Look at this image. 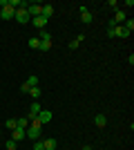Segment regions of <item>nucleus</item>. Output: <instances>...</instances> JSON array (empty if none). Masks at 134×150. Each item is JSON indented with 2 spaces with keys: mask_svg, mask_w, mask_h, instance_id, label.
<instances>
[{
  "mask_svg": "<svg viewBox=\"0 0 134 150\" xmlns=\"http://www.w3.org/2000/svg\"><path fill=\"white\" fill-rule=\"evenodd\" d=\"M0 7H2V9H0V18L2 20H11L13 13H16V9L9 7V0H0Z\"/></svg>",
  "mask_w": 134,
  "mask_h": 150,
  "instance_id": "obj_1",
  "label": "nucleus"
},
{
  "mask_svg": "<svg viewBox=\"0 0 134 150\" xmlns=\"http://www.w3.org/2000/svg\"><path fill=\"white\" fill-rule=\"evenodd\" d=\"M13 18L18 20L20 25H27V23H32V18H29V13H27V9H16V13H13Z\"/></svg>",
  "mask_w": 134,
  "mask_h": 150,
  "instance_id": "obj_2",
  "label": "nucleus"
},
{
  "mask_svg": "<svg viewBox=\"0 0 134 150\" xmlns=\"http://www.w3.org/2000/svg\"><path fill=\"white\" fill-rule=\"evenodd\" d=\"M27 13H29V18L40 16V13H43V5H40V2H32V5L27 7Z\"/></svg>",
  "mask_w": 134,
  "mask_h": 150,
  "instance_id": "obj_3",
  "label": "nucleus"
},
{
  "mask_svg": "<svg viewBox=\"0 0 134 150\" xmlns=\"http://www.w3.org/2000/svg\"><path fill=\"white\" fill-rule=\"evenodd\" d=\"M25 134H27L29 139H34V141H38V139H40V128H38V125H32V123H29V128L25 130Z\"/></svg>",
  "mask_w": 134,
  "mask_h": 150,
  "instance_id": "obj_4",
  "label": "nucleus"
},
{
  "mask_svg": "<svg viewBox=\"0 0 134 150\" xmlns=\"http://www.w3.org/2000/svg\"><path fill=\"white\" fill-rule=\"evenodd\" d=\"M38 112H40V103L38 101H34L32 105H29V114H27V119H29V123H32L36 117H38Z\"/></svg>",
  "mask_w": 134,
  "mask_h": 150,
  "instance_id": "obj_5",
  "label": "nucleus"
},
{
  "mask_svg": "<svg viewBox=\"0 0 134 150\" xmlns=\"http://www.w3.org/2000/svg\"><path fill=\"white\" fill-rule=\"evenodd\" d=\"M36 121H38L40 125L49 123V121H51V112H49V110H40V112H38V117H36Z\"/></svg>",
  "mask_w": 134,
  "mask_h": 150,
  "instance_id": "obj_6",
  "label": "nucleus"
},
{
  "mask_svg": "<svg viewBox=\"0 0 134 150\" xmlns=\"http://www.w3.org/2000/svg\"><path fill=\"white\" fill-rule=\"evenodd\" d=\"M125 20H128L125 11H123V9H116V11H114V23H116V25H123Z\"/></svg>",
  "mask_w": 134,
  "mask_h": 150,
  "instance_id": "obj_7",
  "label": "nucleus"
},
{
  "mask_svg": "<svg viewBox=\"0 0 134 150\" xmlns=\"http://www.w3.org/2000/svg\"><path fill=\"white\" fill-rule=\"evenodd\" d=\"M25 137H27V134H25V130H22V128H16V130H11V139L16 141V144H18V141H22Z\"/></svg>",
  "mask_w": 134,
  "mask_h": 150,
  "instance_id": "obj_8",
  "label": "nucleus"
},
{
  "mask_svg": "<svg viewBox=\"0 0 134 150\" xmlns=\"http://www.w3.org/2000/svg\"><path fill=\"white\" fill-rule=\"evenodd\" d=\"M32 25L36 27V29H45V25H47V18H43V16H36V18H32Z\"/></svg>",
  "mask_w": 134,
  "mask_h": 150,
  "instance_id": "obj_9",
  "label": "nucleus"
},
{
  "mask_svg": "<svg viewBox=\"0 0 134 150\" xmlns=\"http://www.w3.org/2000/svg\"><path fill=\"white\" fill-rule=\"evenodd\" d=\"M40 16L49 20L51 16H54V5H49V2H47V5H43V13H40Z\"/></svg>",
  "mask_w": 134,
  "mask_h": 150,
  "instance_id": "obj_10",
  "label": "nucleus"
},
{
  "mask_svg": "<svg viewBox=\"0 0 134 150\" xmlns=\"http://www.w3.org/2000/svg\"><path fill=\"white\" fill-rule=\"evenodd\" d=\"M94 123H96V128H105L107 117H105V114H94Z\"/></svg>",
  "mask_w": 134,
  "mask_h": 150,
  "instance_id": "obj_11",
  "label": "nucleus"
},
{
  "mask_svg": "<svg viewBox=\"0 0 134 150\" xmlns=\"http://www.w3.org/2000/svg\"><path fill=\"white\" fill-rule=\"evenodd\" d=\"M43 146H45V150H56L58 141H56V139H45V141H43Z\"/></svg>",
  "mask_w": 134,
  "mask_h": 150,
  "instance_id": "obj_12",
  "label": "nucleus"
},
{
  "mask_svg": "<svg viewBox=\"0 0 134 150\" xmlns=\"http://www.w3.org/2000/svg\"><path fill=\"white\" fill-rule=\"evenodd\" d=\"M16 125L22 128V130H27V128H29V119H27V117H20V119H16Z\"/></svg>",
  "mask_w": 134,
  "mask_h": 150,
  "instance_id": "obj_13",
  "label": "nucleus"
},
{
  "mask_svg": "<svg viewBox=\"0 0 134 150\" xmlns=\"http://www.w3.org/2000/svg\"><path fill=\"white\" fill-rule=\"evenodd\" d=\"M81 20H83L85 25H89V23H92V20H94V16H92V13H89V9H87V11H83V13H81Z\"/></svg>",
  "mask_w": 134,
  "mask_h": 150,
  "instance_id": "obj_14",
  "label": "nucleus"
},
{
  "mask_svg": "<svg viewBox=\"0 0 134 150\" xmlns=\"http://www.w3.org/2000/svg\"><path fill=\"white\" fill-rule=\"evenodd\" d=\"M27 45H29L32 50H38V47H40V38H36V36L29 38V40H27Z\"/></svg>",
  "mask_w": 134,
  "mask_h": 150,
  "instance_id": "obj_15",
  "label": "nucleus"
},
{
  "mask_svg": "<svg viewBox=\"0 0 134 150\" xmlns=\"http://www.w3.org/2000/svg\"><path fill=\"white\" fill-rule=\"evenodd\" d=\"M40 52H49L51 50V40H40V47H38Z\"/></svg>",
  "mask_w": 134,
  "mask_h": 150,
  "instance_id": "obj_16",
  "label": "nucleus"
},
{
  "mask_svg": "<svg viewBox=\"0 0 134 150\" xmlns=\"http://www.w3.org/2000/svg\"><path fill=\"white\" fill-rule=\"evenodd\" d=\"M29 94H32V99H34V101H38V96H40V88H38V85H36V88H32V90H29Z\"/></svg>",
  "mask_w": 134,
  "mask_h": 150,
  "instance_id": "obj_17",
  "label": "nucleus"
},
{
  "mask_svg": "<svg viewBox=\"0 0 134 150\" xmlns=\"http://www.w3.org/2000/svg\"><path fill=\"white\" fill-rule=\"evenodd\" d=\"M27 85H29V88H36V85H38V76H29V79H27Z\"/></svg>",
  "mask_w": 134,
  "mask_h": 150,
  "instance_id": "obj_18",
  "label": "nucleus"
},
{
  "mask_svg": "<svg viewBox=\"0 0 134 150\" xmlns=\"http://www.w3.org/2000/svg\"><path fill=\"white\" fill-rule=\"evenodd\" d=\"M123 27H125V29H128L130 34H132V31H134V20H132V18H128L125 23H123Z\"/></svg>",
  "mask_w": 134,
  "mask_h": 150,
  "instance_id": "obj_19",
  "label": "nucleus"
},
{
  "mask_svg": "<svg viewBox=\"0 0 134 150\" xmlns=\"http://www.w3.org/2000/svg\"><path fill=\"white\" fill-rule=\"evenodd\" d=\"M5 125H7V130H16V128H18V125H16V119H7Z\"/></svg>",
  "mask_w": 134,
  "mask_h": 150,
  "instance_id": "obj_20",
  "label": "nucleus"
},
{
  "mask_svg": "<svg viewBox=\"0 0 134 150\" xmlns=\"http://www.w3.org/2000/svg\"><path fill=\"white\" fill-rule=\"evenodd\" d=\"M16 146H18V144H16L13 139H9V141L5 144V148H7V150H16Z\"/></svg>",
  "mask_w": 134,
  "mask_h": 150,
  "instance_id": "obj_21",
  "label": "nucleus"
},
{
  "mask_svg": "<svg viewBox=\"0 0 134 150\" xmlns=\"http://www.w3.org/2000/svg\"><path fill=\"white\" fill-rule=\"evenodd\" d=\"M40 40H51V34H49V31H40Z\"/></svg>",
  "mask_w": 134,
  "mask_h": 150,
  "instance_id": "obj_22",
  "label": "nucleus"
},
{
  "mask_svg": "<svg viewBox=\"0 0 134 150\" xmlns=\"http://www.w3.org/2000/svg\"><path fill=\"white\" fill-rule=\"evenodd\" d=\"M29 90H32V88H29L27 83H22V85H20V92H22V94H29Z\"/></svg>",
  "mask_w": 134,
  "mask_h": 150,
  "instance_id": "obj_23",
  "label": "nucleus"
},
{
  "mask_svg": "<svg viewBox=\"0 0 134 150\" xmlns=\"http://www.w3.org/2000/svg\"><path fill=\"white\" fill-rule=\"evenodd\" d=\"M34 150H45V146H43V141H40V139L34 144Z\"/></svg>",
  "mask_w": 134,
  "mask_h": 150,
  "instance_id": "obj_24",
  "label": "nucleus"
},
{
  "mask_svg": "<svg viewBox=\"0 0 134 150\" xmlns=\"http://www.w3.org/2000/svg\"><path fill=\"white\" fill-rule=\"evenodd\" d=\"M83 150H94V148H92V146H83Z\"/></svg>",
  "mask_w": 134,
  "mask_h": 150,
  "instance_id": "obj_25",
  "label": "nucleus"
},
{
  "mask_svg": "<svg viewBox=\"0 0 134 150\" xmlns=\"http://www.w3.org/2000/svg\"><path fill=\"white\" fill-rule=\"evenodd\" d=\"M0 137H2V128H0Z\"/></svg>",
  "mask_w": 134,
  "mask_h": 150,
  "instance_id": "obj_26",
  "label": "nucleus"
}]
</instances>
